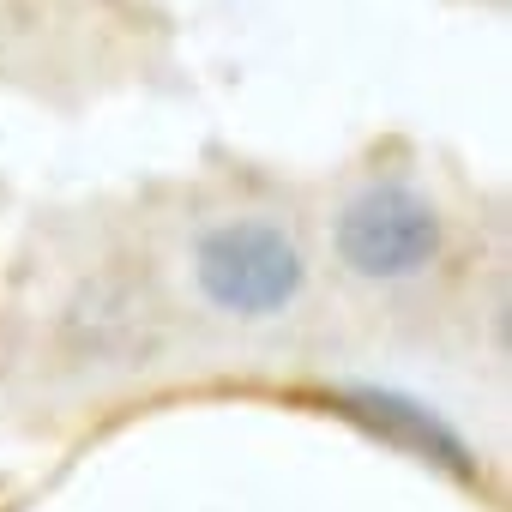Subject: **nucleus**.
<instances>
[{
    "mask_svg": "<svg viewBox=\"0 0 512 512\" xmlns=\"http://www.w3.org/2000/svg\"><path fill=\"white\" fill-rule=\"evenodd\" d=\"M193 278H199L211 308L241 314V320H266V314H284L302 296L308 266H302V247L278 223L235 217V223H217V229L199 235Z\"/></svg>",
    "mask_w": 512,
    "mask_h": 512,
    "instance_id": "nucleus-1",
    "label": "nucleus"
},
{
    "mask_svg": "<svg viewBox=\"0 0 512 512\" xmlns=\"http://www.w3.org/2000/svg\"><path fill=\"white\" fill-rule=\"evenodd\" d=\"M338 260L374 284L416 278L440 260V211L404 181H374L338 211Z\"/></svg>",
    "mask_w": 512,
    "mask_h": 512,
    "instance_id": "nucleus-2",
    "label": "nucleus"
},
{
    "mask_svg": "<svg viewBox=\"0 0 512 512\" xmlns=\"http://www.w3.org/2000/svg\"><path fill=\"white\" fill-rule=\"evenodd\" d=\"M332 410L350 416L356 428L380 434L386 446H404L410 458L440 464V470H452L458 482H476L470 446H464L428 404H416V398H404V392H392V386H344V392H332Z\"/></svg>",
    "mask_w": 512,
    "mask_h": 512,
    "instance_id": "nucleus-3",
    "label": "nucleus"
}]
</instances>
